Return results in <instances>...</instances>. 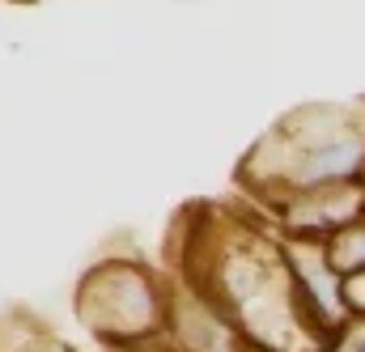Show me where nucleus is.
<instances>
[{"label":"nucleus","instance_id":"1","mask_svg":"<svg viewBox=\"0 0 365 352\" xmlns=\"http://www.w3.org/2000/svg\"><path fill=\"white\" fill-rule=\"evenodd\" d=\"M182 280L238 327L251 352H327L331 344L297 293L284 238L268 217L204 212L187 229Z\"/></svg>","mask_w":365,"mask_h":352},{"label":"nucleus","instance_id":"2","mask_svg":"<svg viewBox=\"0 0 365 352\" xmlns=\"http://www.w3.org/2000/svg\"><path fill=\"white\" fill-rule=\"evenodd\" d=\"M353 178H365V102H306L268 128L242 162V187L255 208Z\"/></svg>","mask_w":365,"mask_h":352},{"label":"nucleus","instance_id":"3","mask_svg":"<svg viewBox=\"0 0 365 352\" xmlns=\"http://www.w3.org/2000/svg\"><path fill=\"white\" fill-rule=\"evenodd\" d=\"M77 319L110 352L153 344L166 336L170 284H162L158 271L132 259L93 264L77 284Z\"/></svg>","mask_w":365,"mask_h":352},{"label":"nucleus","instance_id":"4","mask_svg":"<svg viewBox=\"0 0 365 352\" xmlns=\"http://www.w3.org/2000/svg\"><path fill=\"white\" fill-rule=\"evenodd\" d=\"M259 212L276 225L280 238L331 242L336 234H344L349 225H357L365 217V178L306 187V191H293V195L276 200L272 208H259Z\"/></svg>","mask_w":365,"mask_h":352},{"label":"nucleus","instance_id":"5","mask_svg":"<svg viewBox=\"0 0 365 352\" xmlns=\"http://www.w3.org/2000/svg\"><path fill=\"white\" fill-rule=\"evenodd\" d=\"M327 251H331V264L340 267L344 280L365 276V217L357 225H349L344 234H336V238L327 242Z\"/></svg>","mask_w":365,"mask_h":352},{"label":"nucleus","instance_id":"6","mask_svg":"<svg viewBox=\"0 0 365 352\" xmlns=\"http://www.w3.org/2000/svg\"><path fill=\"white\" fill-rule=\"evenodd\" d=\"M327 352H365V319H353V323L327 344Z\"/></svg>","mask_w":365,"mask_h":352},{"label":"nucleus","instance_id":"7","mask_svg":"<svg viewBox=\"0 0 365 352\" xmlns=\"http://www.w3.org/2000/svg\"><path fill=\"white\" fill-rule=\"evenodd\" d=\"M349 306H353V319H365V276L349 280Z\"/></svg>","mask_w":365,"mask_h":352}]
</instances>
